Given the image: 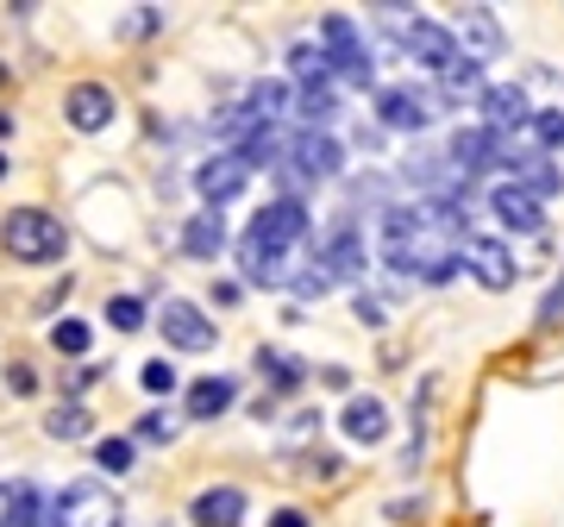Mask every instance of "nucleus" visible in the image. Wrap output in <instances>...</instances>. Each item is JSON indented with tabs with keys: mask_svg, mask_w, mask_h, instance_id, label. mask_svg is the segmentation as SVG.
<instances>
[{
	"mask_svg": "<svg viewBox=\"0 0 564 527\" xmlns=\"http://www.w3.org/2000/svg\"><path fill=\"white\" fill-rule=\"evenodd\" d=\"M307 233H314V214H307L295 195L270 202L239 239V277L245 283H258V289H282L289 283V258L307 245Z\"/></svg>",
	"mask_w": 564,
	"mask_h": 527,
	"instance_id": "nucleus-1",
	"label": "nucleus"
},
{
	"mask_svg": "<svg viewBox=\"0 0 564 527\" xmlns=\"http://www.w3.org/2000/svg\"><path fill=\"white\" fill-rule=\"evenodd\" d=\"M383 264L402 277H421V283H452L464 245L426 221V207H383Z\"/></svg>",
	"mask_w": 564,
	"mask_h": 527,
	"instance_id": "nucleus-2",
	"label": "nucleus"
},
{
	"mask_svg": "<svg viewBox=\"0 0 564 527\" xmlns=\"http://www.w3.org/2000/svg\"><path fill=\"white\" fill-rule=\"evenodd\" d=\"M0 245H7L13 264H57L63 251H69V233H63V221L44 214V207H13L7 226H0Z\"/></svg>",
	"mask_w": 564,
	"mask_h": 527,
	"instance_id": "nucleus-3",
	"label": "nucleus"
},
{
	"mask_svg": "<svg viewBox=\"0 0 564 527\" xmlns=\"http://www.w3.org/2000/svg\"><path fill=\"white\" fill-rule=\"evenodd\" d=\"M126 503L107 484H69L57 496V527H120Z\"/></svg>",
	"mask_w": 564,
	"mask_h": 527,
	"instance_id": "nucleus-4",
	"label": "nucleus"
},
{
	"mask_svg": "<svg viewBox=\"0 0 564 527\" xmlns=\"http://www.w3.org/2000/svg\"><path fill=\"white\" fill-rule=\"evenodd\" d=\"M321 44L333 51V63H339L345 82H358V88L377 82V69H370V44H364V32L345 20V13H326V20H321Z\"/></svg>",
	"mask_w": 564,
	"mask_h": 527,
	"instance_id": "nucleus-5",
	"label": "nucleus"
},
{
	"mask_svg": "<svg viewBox=\"0 0 564 527\" xmlns=\"http://www.w3.org/2000/svg\"><path fill=\"white\" fill-rule=\"evenodd\" d=\"M402 51L414 63H426L433 76H445L452 63H464L458 39H452V25H440V20H402Z\"/></svg>",
	"mask_w": 564,
	"mask_h": 527,
	"instance_id": "nucleus-6",
	"label": "nucleus"
},
{
	"mask_svg": "<svg viewBox=\"0 0 564 527\" xmlns=\"http://www.w3.org/2000/svg\"><path fill=\"white\" fill-rule=\"evenodd\" d=\"M433 107H440V95L408 88V82H395V88H377V120H383L389 132H426V126H433Z\"/></svg>",
	"mask_w": 564,
	"mask_h": 527,
	"instance_id": "nucleus-7",
	"label": "nucleus"
},
{
	"mask_svg": "<svg viewBox=\"0 0 564 527\" xmlns=\"http://www.w3.org/2000/svg\"><path fill=\"white\" fill-rule=\"evenodd\" d=\"M245 183H251V163H245L239 151H214V158L195 170V195H202L214 214H220L232 195H245Z\"/></svg>",
	"mask_w": 564,
	"mask_h": 527,
	"instance_id": "nucleus-8",
	"label": "nucleus"
},
{
	"mask_svg": "<svg viewBox=\"0 0 564 527\" xmlns=\"http://www.w3.org/2000/svg\"><path fill=\"white\" fill-rule=\"evenodd\" d=\"M289 163H295L302 183H333L345 170V151H339L333 132H295V139H289Z\"/></svg>",
	"mask_w": 564,
	"mask_h": 527,
	"instance_id": "nucleus-9",
	"label": "nucleus"
},
{
	"mask_svg": "<svg viewBox=\"0 0 564 527\" xmlns=\"http://www.w3.org/2000/svg\"><path fill=\"white\" fill-rule=\"evenodd\" d=\"M158 326H163V340L176 345V352H214V340H220L214 314H202L195 302H163Z\"/></svg>",
	"mask_w": 564,
	"mask_h": 527,
	"instance_id": "nucleus-10",
	"label": "nucleus"
},
{
	"mask_svg": "<svg viewBox=\"0 0 564 527\" xmlns=\"http://www.w3.org/2000/svg\"><path fill=\"white\" fill-rule=\"evenodd\" d=\"M314 258L326 264V277H333V283H358L364 264H370V251H364V233H358V226L339 221V226L321 239V251H314Z\"/></svg>",
	"mask_w": 564,
	"mask_h": 527,
	"instance_id": "nucleus-11",
	"label": "nucleus"
},
{
	"mask_svg": "<svg viewBox=\"0 0 564 527\" xmlns=\"http://www.w3.org/2000/svg\"><path fill=\"white\" fill-rule=\"evenodd\" d=\"M502 158H508V139H502V132H489V126H458V132H452V170H458V176L496 170Z\"/></svg>",
	"mask_w": 564,
	"mask_h": 527,
	"instance_id": "nucleus-12",
	"label": "nucleus"
},
{
	"mask_svg": "<svg viewBox=\"0 0 564 527\" xmlns=\"http://www.w3.org/2000/svg\"><path fill=\"white\" fill-rule=\"evenodd\" d=\"M113 114H120V101H113L107 82H76L63 95V120L76 126V132H101V126H113Z\"/></svg>",
	"mask_w": 564,
	"mask_h": 527,
	"instance_id": "nucleus-13",
	"label": "nucleus"
},
{
	"mask_svg": "<svg viewBox=\"0 0 564 527\" xmlns=\"http://www.w3.org/2000/svg\"><path fill=\"white\" fill-rule=\"evenodd\" d=\"M477 114H484L489 132H521V126H533V101H527L521 82H496V88H484V101H477Z\"/></svg>",
	"mask_w": 564,
	"mask_h": 527,
	"instance_id": "nucleus-14",
	"label": "nucleus"
},
{
	"mask_svg": "<svg viewBox=\"0 0 564 527\" xmlns=\"http://www.w3.org/2000/svg\"><path fill=\"white\" fill-rule=\"evenodd\" d=\"M464 270L484 289H508L521 277V264H514V251H508L502 239H470V233H464Z\"/></svg>",
	"mask_w": 564,
	"mask_h": 527,
	"instance_id": "nucleus-15",
	"label": "nucleus"
},
{
	"mask_svg": "<svg viewBox=\"0 0 564 527\" xmlns=\"http://www.w3.org/2000/svg\"><path fill=\"white\" fill-rule=\"evenodd\" d=\"M489 214L508 226V233H521V239H533V233H545V214H540V202L527 195V189H514V183H496L489 189Z\"/></svg>",
	"mask_w": 564,
	"mask_h": 527,
	"instance_id": "nucleus-16",
	"label": "nucleus"
},
{
	"mask_svg": "<svg viewBox=\"0 0 564 527\" xmlns=\"http://www.w3.org/2000/svg\"><path fill=\"white\" fill-rule=\"evenodd\" d=\"M452 39H458V51L470 44L477 57H502V20H496V7H458Z\"/></svg>",
	"mask_w": 564,
	"mask_h": 527,
	"instance_id": "nucleus-17",
	"label": "nucleus"
},
{
	"mask_svg": "<svg viewBox=\"0 0 564 527\" xmlns=\"http://www.w3.org/2000/svg\"><path fill=\"white\" fill-rule=\"evenodd\" d=\"M339 427L351 447H383L389 440V408L377 402V396H351V402L339 408Z\"/></svg>",
	"mask_w": 564,
	"mask_h": 527,
	"instance_id": "nucleus-18",
	"label": "nucleus"
},
{
	"mask_svg": "<svg viewBox=\"0 0 564 527\" xmlns=\"http://www.w3.org/2000/svg\"><path fill=\"white\" fill-rule=\"evenodd\" d=\"M188 521L195 527H245V490L232 484H214L188 503Z\"/></svg>",
	"mask_w": 564,
	"mask_h": 527,
	"instance_id": "nucleus-19",
	"label": "nucleus"
},
{
	"mask_svg": "<svg viewBox=\"0 0 564 527\" xmlns=\"http://www.w3.org/2000/svg\"><path fill=\"white\" fill-rule=\"evenodd\" d=\"M502 170H514V189H527L533 202L564 189V170H552V158H545V151H508Z\"/></svg>",
	"mask_w": 564,
	"mask_h": 527,
	"instance_id": "nucleus-20",
	"label": "nucleus"
},
{
	"mask_svg": "<svg viewBox=\"0 0 564 527\" xmlns=\"http://www.w3.org/2000/svg\"><path fill=\"white\" fill-rule=\"evenodd\" d=\"M289 76H295V88H333L339 82V63H333V51L326 44H295L289 51Z\"/></svg>",
	"mask_w": 564,
	"mask_h": 527,
	"instance_id": "nucleus-21",
	"label": "nucleus"
},
{
	"mask_svg": "<svg viewBox=\"0 0 564 527\" xmlns=\"http://www.w3.org/2000/svg\"><path fill=\"white\" fill-rule=\"evenodd\" d=\"M182 251L188 258H202V264H214L226 251V221L207 207V214H188V226H182Z\"/></svg>",
	"mask_w": 564,
	"mask_h": 527,
	"instance_id": "nucleus-22",
	"label": "nucleus"
},
{
	"mask_svg": "<svg viewBox=\"0 0 564 527\" xmlns=\"http://www.w3.org/2000/svg\"><path fill=\"white\" fill-rule=\"evenodd\" d=\"M232 396H239L232 377H202V384H188V421H214V415H226Z\"/></svg>",
	"mask_w": 564,
	"mask_h": 527,
	"instance_id": "nucleus-23",
	"label": "nucleus"
},
{
	"mask_svg": "<svg viewBox=\"0 0 564 527\" xmlns=\"http://www.w3.org/2000/svg\"><path fill=\"white\" fill-rule=\"evenodd\" d=\"M13 527H57V496L32 484H13Z\"/></svg>",
	"mask_w": 564,
	"mask_h": 527,
	"instance_id": "nucleus-24",
	"label": "nucleus"
},
{
	"mask_svg": "<svg viewBox=\"0 0 564 527\" xmlns=\"http://www.w3.org/2000/svg\"><path fill=\"white\" fill-rule=\"evenodd\" d=\"M470 95L484 101V63H477V57L452 63V69L440 76V101H470Z\"/></svg>",
	"mask_w": 564,
	"mask_h": 527,
	"instance_id": "nucleus-25",
	"label": "nucleus"
},
{
	"mask_svg": "<svg viewBox=\"0 0 564 527\" xmlns=\"http://www.w3.org/2000/svg\"><path fill=\"white\" fill-rule=\"evenodd\" d=\"M251 365H258V377H270V384L276 389H302V358H289V352H276V345H258V358H251Z\"/></svg>",
	"mask_w": 564,
	"mask_h": 527,
	"instance_id": "nucleus-26",
	"label": "nucleus"
},
{
	"mask_svg": "<svg viewBox=\"0 0 564 527\" xmlns=\"http://www.w3.org/2000/svg\"><path fill=\"white\" fill-rule=\"evenodd\" d=\"M295 114L307 120V132H326V120L339 114V95L333 88H295Z\"/></svg>",
	"mask_w": 564,
	"mask_h": 527,
	"instance_id": "nucleus-27",
	"label": "nucleus"
},
{
	"mask_svg": "<svg viewBox=\"0 0 564 527\" xmlns=\"http://www.w3.org/2000/svg\"><path fill=\"white\" fill-rule=\"evenodd\" d=\"M88 427H95V421H88V408H82V402H63L57 415H44V433H51V440H82Z\"/></svg>",
	"mask_w": 564,
	"mask_h": 527,
	"instance_id": "nucleus-28",
	"label": "nucleus"
},
{
	"mask_svg": "<svg viewBox=\"0 0 564 527\" xmlns=\"http://www.w3.org/2000/svg\"><path fill=\"white\" fill-rule=\"evenodd\" d=\"M540 151H564V107H533V126H527Z\"/></svg>",
	"mask_w": 564,
	"mask_h": 527,
	"instance_id": "nucleus-29",
	"label": "nucleus"
},
{
	"mask_svg": "<svg viewBox=\"0 0 564 527\" xmlns=\"http://www.w3.org/2000/svg\"><path fill=\"white\" fill-rule=\"evenodd\" d=\"M289 289H295L302 302H321L326 289H333V277H326V264L314 258V270H289Z\"/></svg>",
	"mask_w": 564,
	"mask_h": 527,
	"instance_id": "nucleus-30",
	"label": "nucleus"
},
{
	"mask_svg": "<svg viewBox=\"0 0 564 527\" xmlns=\"http://www.w3.org/2000/svg\"><path fill=\"white\" fill-rule=\"evenodd\" d=\"M95 465H101L107 477H126V471H132V440H101V447H95Z\"/></svg>",
	"mask_w": 564,
	"mask_h": 527,
	"instance_id": "nucleus-31",
	"label": "nucleus"
},
{
	"mask_svg": "<svg viewBox=\"0 0 564 527\" xmlns=\"http://www.w3.org/2000/svg\"><path fill=\"white\" fill-rule=\"evenodd\" d=\"M107 321L120 326V333H139V326H144V302H139V295H113V302H107Z\"/></svg>",
	"mask_w": 564,
	"mask_h": 527,
	"instance_id": "nucleus-32",
	"label": "nucleus"
},
{
	"mask_svg": "<svg viewBox=\"0 0 564 527\" xmlns=\"http://www.w3.org/2000/svg\"><path fill=\"white\" fill-rule=\"evenodd\" d=\"M51 345L69 352V358H82V352H88V326H82V321H57V326H51Z\"/></svg>",
	"mask_w": 564,
	"mask_h": 527,
	"instance_id": "nucleus-33",
	"label": "nucleus"
},
{
	"mask_svg": "<svg viewBox=\"0 0 564 527\" xmlns=\"http://www.w3.org/2000/svg\"><path fill=\"white\" fill-rule=\"evenodd\" d=\"M139 384L151 389V396H170V389H176V365H163V358H151V365L139 370Z\"/></svg>",
	"mask_w": 564,
	"mask_h": 527,
	"instance_id": "nucleus-34",
	"label": "nucleus"
},
{
	"mask_svg": "<svg viewBox=\"0 0 564 527\" xmlns=\"http://www.w3.org/2000/svg\"><path fill=\"white\" fill-rule=\"evenodd\" d=\"M139 440H151V447H170V440H176V421H170V415H144V421H139Z\"/></svg>",
	"mask_w": 564,
	"mask_h": 527,
	"instance_id": "nucleus-35",
	"label": "nucleus"
},
{
	"mask_svg": "<svg viewBox=\"0 0 564 527\" xmlns=\"http://www.w3.org/2000/svg\"><path fill=\"white\" fill-rule=\"evenodd\" d=\"M558 321H564V277L545 289V302H540V333H552Z\"/></svg>",
	"mask_w": 564,
	"mask_h": 527,
	"instance_id": "nucleus-36",
	"label": "nucleus"
},
{
	"mask_svg": "<svg viewBox=\"0 0 564 527\" xmlns=\"http://www.w3.org/2000/svg\"><path fill=\"white\" fill-rule=\"evenodd\" d=\"M158 25H163L158 7H132V20L120 25V39H144V32H158Z\"/></svg>",
	"mask_w": 564,
	"mask_h": 527,
	"instance_id": "nucleus-37",
	"label": "nucleus"
},
{
	"mask_svg": "<svg viewBox=\"0 0 564 527\" xmlns=\"http://www.w3.org/2000/svg\"><path fill=\"white\" fill-rule=\"evenodd\" d=\"M351 314H358L364 326H383V321H389V314H383V302H377V295H364V289L351 295Z\"/></svg>",
	"mask_w": 564,
	"mask_h": 527,
	"instance_id": "nucleus-38",
	"label": "nucleus"
},
{
	"mask_svg": "<svg viewBox=\"0 0 564 527\" xmlns=\"http://www.w3.org/2000/svg\"><path fill=\"white\" fill-rule=\"evenodd\" d=\"M7 389H20V396H32V389H39V377H32L25 365H7Z\"/></svg>",
	"mask_w": 564,
	"mask_h": 527,
	"instance_id": "nucleus-39",
	"label": "nucleus"
},
{
	"mask_svg": "<svg viewBox=\"0 0 564 527\" xmlns=\"http://www.w3.org/2000/svg\"><path fill=\"white\" fill-rule=\"evenodd\" d=\"M270 527H307V515H302V508H276V515H270Z\"/></svg>",
	"mask_w": 564,
	"mask_h": 527,
	"instance_id": "nucleus-40",
	"label": "nucleus"
},
{
	"mask_svg": "<svg viewBox=\"0 0 564 527\" xmlns=\"http://www.w3.org/2000/svg\"><path fill=\"white\" fill-rule=\"evenodd\" d=\"M0 527H13V484H0Z\"/></svg>",
	"mask_w": 564,
	"mask_h": 527,
	"instance_id": "nucleus-41",
	"label": "nucleus"
},
{
	"mask_svg": "<svg viewBox=\"0 0 564 527\" xmlns=\"http://www.w3.org/2000/svg\"><path fill=\"white\" fill-rule=\"evenodd\" d=\"M7 132H13V120H7V114H0V139H7Z\"/></svg>",
	"mask_w": 564,
	"mask_h": 527,
	"instance_id": "nucleus-42",
	"label": "nucleus"
},
{
	"mask_svg": "<svg viewBox=\"0 0 564 527\" xmlns=\"http://www.w3.org/2000/svg\"><path fill=\"white\" fill-rule=\"evenodd\" d=\"M0 176H7V158H0Z\"/></svg>",
	"mask_w": 564,
	"mask_h": 527,
	"instance_id": "nucleus-43",
	"label": "nucleus"
},
{
	"mask_svg": "<svg viewBox=\"0 0 564 527\" xmlns=\"http://www.w3.org/2000/svg\"><path fill=\"white\" fill-rule=\"evenodd\" d=\"M0 82H7V63H0Z\"/></svg>",
	"mask_w": 564,
	"mask_h": 527,
	"instance_id": "nucleus-44",
	"label": "nucleus"
}]
</instances>
